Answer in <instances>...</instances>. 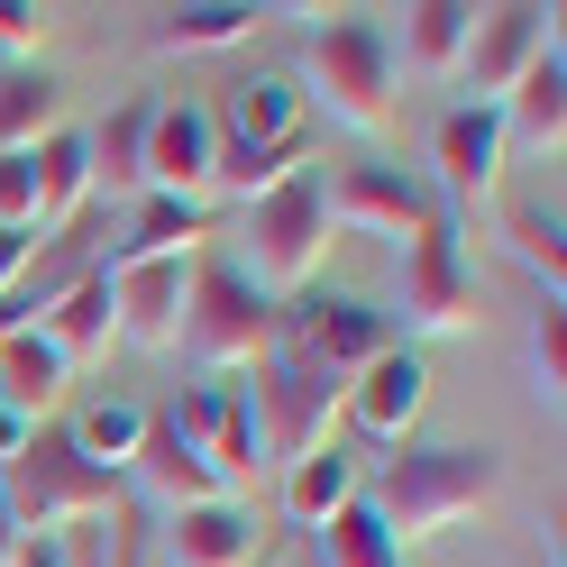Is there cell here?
Instances as JSON below:
<instances>
[{
    "label": "cell",
    "mask_w": 567,
    "mask_h": 567,
    "mask_svg": "<svg viewBox=\"0 0 567 567\" xmlns=\"http://www.w3.org/2000/svg\"><path fill=\"white\" fill-rule=\"evenodd\" d=\"M494 494H504V457L449 440V449H394V457L367 476L358 504L375 513V530H384L394 549H412V540H440V530H457L467 513H485Z\"/></svg>",
    "instance_id": "cell-1"
},
{
    "label": "cell",
    "mask_w": 567,
    "mask_h": 567,
    "mask_svg": "<svg viewBox=\"0 0 567 567\" xmlns=\"http://www.w3.org/2000/svg\"><path fill=\"white\" fill-rule=\"evenodd\" d=\"M403 83V64H394V38H384L375 19H330V28H311V47H302V111H321L330 128L348 137H384L394 128V92Z\"/></svg>",
    "instance_id": "cell-2"
},
{
    "label": "cell",
    "mask_w": 567,
    "mask_h": 567,
    "mask_svg": "<svg viewBox=\"0 0 567 567\" xmlns=\"http://www.w3.org/2000/svg\"><path fill=\"white\" fill-rule=\"evenodd\" d=\"M247 412H257V449L284 457V467H302V457L339 449V431H348V384L321 375V367H302L293 348H275V358L247 367Z\"/></svg>",
    "instance_id": "cell-3"
},
{
    "label": "cell",
    "mask_w": 567,
    "mask_h": 567,
    "mask_svg": "<svg viewBox=\"0 0 567 567\" xmlns=\"http://www.w3.org/2000/svg\"><path fill=\"white\" fill-rule=\"evenodd\" d=\"M330 184L321 174H293L284 193H266V202H247V284L275 302V293H311V275H321V257H330Z\"/></svg>",
    "instance_id": "cell-4"
},
{
    "label": "cell",
    "mask_w": 567,
    "mask_h": 567,
    "mask_svg": "<svg viewBox=\"0 0 567 567\" xmlns=\"http://www.w3.org/2000/svg\"><path fill=\"white\" fill-rule=\"evenodd\" d=\"M174 348H184L202 375H247L257 358H275V302L238 266L202 257L193 266V302H184V339Z\"/></svg>",
    "instance_id": "cell-5"
},
{
    "label": "cell",
    "mask_w": 567,
    "mask_h": 567,
    "mask_svg": "<svg viewBox=\"0 0 567 567\" xmlns=\"http://www.w3.org/2000/svg\"><path fill=\"white\" fill-rule=\"evenodd\" d=\"M384 321H394V339H457L476 330V266L467 247H457L449 220H431L403 257H394V302H384Z\"/></svg>",
    "instance_id": "cell-6"
},
{
    "label": "cell",
    "mask_w": 567,
    "mask_h": 567,
    "mask_svg": "<svg viewBox=\"0 0 567 567\" xmlns=\"http://www.w3.org/2000/svg\"><path fill=\"white\" fill-rule=\"evenodd\" d=\"M0 504H10L19 540H55L64 522H92V513H120V476H101L74 457V440H28L19 467H0Z\"/></svg>",
    "instance_id": "cell-7"
},
{
    "label": "cell",
    "mask_w": 567,
    "mask_h": 567,
    "mask_svg": "<svg viewBox=\"0 0 567 567\" xmlns=\"http://www.w3.org/2000/svg\"><path fill=\"white\" fill-rule=\"evenodd\" d=\"M549 47H558V10H530V0H513V10H476L467 55H457V83H467L476 111H504V92H513Z\"/></svg>",
    "instance_id": "cell-8"
},
{
    "label": "cell",
    "mask_w": 567,
    "mask_h": 567,
    "mask_svg": "<svg viewBox=\"0 0 567 567\" xmlns=\"http://www.w3.org/2000/svg\"><path fill=\"white\" fill-rule=\"evenodd\" d=\"M384 348H403L384 302H358V293H293V358L321 367V375H367Z\"/></svg>",
    "instance_id": "cell-9"
},
{
    "label": "cell",
    "mask_w": 567,
    "mask_h": 567,
    "mask_svg": "<svg viewBox=\"0 0 567 567\" xmlns=\"http://www.w3.org/2000/svg\"><path fill=\"white\" fill-rule=\"evenodd\" d=\"M165 431H184L202 457H210V476H220L229 494L266 467V449H257V412H247V384H184L174 403H156Z\"/></svg>",
    "instance_id": "cell-10"
},
{
    "label": "cell",
    "mask_w": 567,
    "mask_h": 567,
    "mask_svg": "<svg viewBox=\"0 0 567 567\" xmlns=\"http://www.w3.org/2000/svg\"><path fill=\"white\" fill-rule=\"evenodd\" d=\"M504 111H476V101H457V111L431 128V174H440V193H449V210L457 220H476V210L504 193ZM449 220V229H457Z\"/></svg>",
    "instance_id": "cell-11"
},
{
    "label": "cell",
    "mask_w": 567,
    "mask_h": 567,
    "mask_svg": "<svg viewBox=\"0 0 567 567\" xmlns=\"http://www.w3.org/2000/svg\"><path fill=\"white\" fill-rule=\"evenodd\" d=\"M431 220H440V202H431V184H412L403 165H348L339 184H330V229H348V238L412 247Z\"/></svg>",
    "instance_id": "cell-12"
},
{
    "label": "cell",
    "mask_w": 567,
    "mask_h": 567,
    "mask_svg": "<svg viewBox=\"0 0 567 567\" xmlns=\"http://www.w3.org/2000/svg\"><path fill=\"white\" fill-rule=\"evenodd\" d=\"M421 403H431V367H421V348H384L367 375H348V431L375 440V449H412Z\"/></svg>",
    "instance_id": "cell-13"
},
{
    "label": "cell",
    "mask_w": 567,
    "mask_h": 567,
    "mask_svg": "<svg viewBox=\"0 0 567 567\" xmlns=\"http://www.w3.org/2000/svg\"><path fill=\"white\" fill-rule=\"evenodd\" d=\"M210 165H220V128L202 101H156L147 120V193L156 202H210Z\"/></svg>",
    "instance_id": "cell-14"
},
{
    "label": "cell",
    "mask_w": 567,
    "mask_h": 567,
    "mask_svg": "<svg viewBox=\"0 0 567 567\" xmlns=\"http://www.w3.org/2000/svg\"><path fill=\"white\" fill-rule=\"evenodd\" d=\"M302 92L284 83V74H247L229 83V101L210 111V128H220V147L229 156H284V147H311V128H302Z\"/></svg>",
    "instance_id": "cell-15"
},
{
    "label": "cell",
    "mask_w": 567,
    "mask_h": 567,
    "mask_svg": "<svg viewBox=\"0 0 567 567\" xmlns=\"http://www.w3.org/2000/svg\"><path fill=\"white\" fill-rule=\"evenodd\" d=\"M193 266L202 257H147V266H120L111 275V311H120V339L128 348H174V339H184Z\"/></svg>",
    "instance_id": "cell-16"
},
{
    "label": "cell",
    "mask_w": 567,
    "mask_h": 567,
    "mask_svg": "<svg viewBox=\"0 0 567 567\" xmlns=\"http://www.w3.org/2000/svg\"><path fill=\"white\" fill-rule=\"evenodd\" d=\"M128 476H137V494L174 522V513H193V504H220V476H210V457L184 440V431H165L156 421V403H147V440H137V457H128Z\"/></svg>",
    "instance_id": "cell-17"
},
{
    "label": "cell",
    "mask_w": 567,
    "mask_h": 567,
    "mask_svg": "<svg viewBox=\"0 0 567 567\" xmlns=\"http://www.w3.org/2000/svg\"><path fill=\"white\" fill-rule=\"evenodd\" d=\"M257 558H266V530H257V513L238 494L165 522V567H257Z\"/></svg>",
    "instance_id": "cell-18"
},
{
    "label": "cell",
    "mask_w": 567,
    "mask_h": 567,
    "mask_svg": "<svg viewBox=\"0 0 567 567\" xmlns=\"http://www.w3.org/2000/svg\"><path fill=\"white\" fill-rule=\"evenodd\" d=\"M38 339L55 348L64 367H83V358H101V348L120 339V311H111V275H101V266H83V275H64L55 293H47V311H38Z\"/></svg>",
    "instance_id": "cell-19"
},
{
    "label": "cell",
    "mask_w": 567,
    "mask_h": 567,
    "mask_svg": "<svg viewBox=\"0 0 567 567\" xmlns=\"http://www.w3.org/2000/svg\"><path fill=\"white\" fill-rule=\"evenodd\" d=\"M202 238H210V210L202 202H137V220L111 238V257H101V275H120V266H147V257H202Z\"/></svg>",
    "instance_id": "cell-20"
},
{
    "label": "cell",
    "mask_w": 567,
    "mask_h": 567,
    "mask_svg": "<svg viewBox=\"0 0 567 567\" xmlns=\"http://www.w3.org/2000/svg\"><path fill=\"white\" fill-rule=\"evenodd\" d=\"M28 174H38V238L55 247L64 229L83 220V202H92V147H83L74 128H55L47 147L28 156Z\"/></svg>",
    "instance_id": "cell-21"
},
{
    "label": "cell",
    "mask_w": 567,
    "mask_h": 567,
    "mask_svg": "<svg viewBox=\"0 0 567 567\" xmlns=\"http://www.w3.org/2000/svg\"><path fill=\"white\" fill-rule=\"evenodd\" d=\"M64 384H74V367L55 358V348L38 330H19V339H0V412H19L28 431L64 403Z\"/></svg>",
    "instance_id": "cell-22"
},
{
    "label": "cell",
    "mask_w": 567,
    "mask_h": 567,
    "mask_svg": "<svg viewBox=\"0 0 567 567\" xmlns=\"http://www.w3.org/2000/svg\"><path fill=\"white\" fill-rule=\"evenodd\" d=\"M64 128V83L47 64H10L0 74V156H38Z\"/></svg>",
    "instance_id": "cell-23"
},
{
    "label": "cell",
    "mask_w": 567,
    "mask_h": 567,
    "mask_svg": "<svg viewBox=\"0 0 567 567\" xmlns=\"http://www.w3.org/2000/svg\"><path fill=\"white\" fill-rule=\"evenodd\" d=\"M257 38V0H193V10H156L147 47L156 55H229Z\"/></svg>",
    "instance_id": "cell-24"
},
{
    "label": "cell",
    "mask_w": 567,
    "mask_h": 567,
    "mask_svg": "<svg viewBox=\"0 0 567 567\" xmlns=\"http://www.w3.org/2000/svg\"><path fill=\"white\" fill-rule=\"evenodd\" d=\"M513 137H522V147H540V156L567 147V64H558V47L504 92V147H513Z\"/></svg>",
    "instance_id": "cell-25"
},
{
    "label": "cell",
    "mask_w": 567,
    "mask_h": 567,
    "mask_svg": "<svg viewBox=\"0 0 567 567\" xmlns=\"http://www.w3.org/2000/svg\"><path fill=\"white\" fill-rule=\"evenodd\" d=\"M358 494H367L358 457H348V449H321V457H302V467H284V522H293V530H330Z\"/></svg>",
    "instance_id": "cell-26"
},
{
    "label": "cell",
    "mask_w": 567,
    "mask_h": 567,
    "mask_svg": "<svg viewBox=\"0 0 567 567\" xmlns=\"http://www.w3.org/2000/svg\"><path fill=\"white\" fill-rule=\"evenodd\" d=\"M147 120H156V101H128V111H111L83 137V147H92V193L147 202Z\"/></svg>",
    "instance_id": "cell-27"
},
{
    "label": "cell",
    "mask_w": 567,
    "mask_h": 567,
    "mask_svg": "<svg viewBox=\"0 0 567 567\" xmlns=\"http://www.w3.org/2000/svg\"><path fill=\"white\" fill-rule=\"evenodd\" d=\"M467 28H476L467 0H412V10H403V47H394V64H412V74H457Z\"/></svg>",
    "instance_id": "cell-28"
},
{
    "label": "cell",
    "mask_w": 567,
    "mask_h": 567,
    "mask_svg": "<svg viewBox=\"0 0 567 567\" xmlns=\"http://www.w3.org/2000/svg\"><path fill=\"white\" fill-rule=\"evenodd\" d=\"M74 457L83 467H101V476H128V457H137V440H147V403H128V394H111V403H92L74 431Z\"/></svg>",
    "instance_id": "cell-29"
},
{
    "label": "cell",
    "mask_w": 567,
    "mask_h": 567,
    "mask_svg": "<svg viewBox=\"0 0 567 567\" xmlns=\"http://www.w3.org/2000/svg\"><path fill=\"white\" fill-rule=\"evenodd\" d=\"M504 247H513V266H530V275H540V302H558V284H567L558 210H540V202H513V210H504Z\"/></svg>",
    "instance_id": "cell-30"
},
{
    "label": "cell",
    "mask_w": 567,
    "mask_h": 567,
    "mask_svg": "<svg viewBox=\"0 0 567 567\" xmlns=\"http://www.w3.org/2000/svg\"><path fill=\"white\" fill-rule=\"evenodd\" d=\"M311 567H403V549L375 530L367 504H348L330 530H311Z\"/></svg>",
    "instance_id": "cell-31"
},
{
    "label": "cell",
    "mask_w": 567,
    "mask_h": 567,
    "mask_svg": "<svg viewBox=\"0 0 567 567\" xmlns=\"http://www.w3.org/2000/svg\"><path fill=\"white\" fill-rule=\"evenodd\" d=\"M293 174H311V147H284V156H229V147H220V165H210V193H229V202L247 210V202L284 193Z\"/></svg>",
    "instance_id": "cell-32"
},
{
    "label": "cell",
    "mask_w": 567,
    "mask_h": 567,
    "mask_svg": "<svg viewBox=\"0 0 567 567\" xmlns=\"http://www.w3.org/2000/svg\"><path fill=\"white\" fill-rule=\"evenodd\" d=\"M55 558L64 567H128V504L120 513H92V522H64L55 530Z\"/></svg>",
    "instance_id": "cell-33"
},
{
    "label": "cell",
    "mask_w": 567,
    "mask_h": 567,
    "mask_svg": "<svg viewBox=\"0 0 567 567\" xmlns=\"http://www.w3.org/2000/svg\"><path fill=\"white\" fill-rule=\"evenodd\" d=\"M530 394H540V412H558V394H567V311L558 302L530 311Z\"/></svg>",
    "instance_id": "cell-34"
},
{
    "label": "cell",
    "mask_w": 567,
    "mask_h": 567,
    "mask_svg": "<svg viewBox=\"0 0 567 567\" xmlns=\"http://www.w3.org/2000/svg\"><path fill=\"white\" fill-rule=\"evenodd\" d=\"M47 38H55V10H38V0H0V55L10 64H38Z\"/></svg>",
    "instance_id": "cell-35"
},
{
    "label": "cell",
    "mask_w": 567,
    "mask_h": 567,
    "mask_svg": "<svg viewBox=\"0 0 567 567\" xmlns=\"http://www.w3.org/2000/svg\"><path fill=\"white\" fill-rule=\"evenodd\" d=\"M0 229H38V174H28V156H0Z\"/></svg>",
    "instance_id": "cell-36"
},
{
    "label": "cell",
    "mask_w": 567,
    "mask_h": 567,
    "mask_svg": "<svg viewBox=\"0 0 567 567\" xmlns=\"http://www.w3.org/2000/svg\"><path fill=\"white\" fill-rule=\"evenodd\" d=\"M38 247H47L38 229H0V302H10V293H19V284H28V275H38Z\"/></svg>",
    "instance_id": "cell-37"
},
{
    "label": "cell",
    "mask_w": 567,
    "mask_h": 567,
    "mask_svg": "<svg viewBox=\"0 0 567 567\" xmlns=\"http://www.w3.org/2000/svg\"><path fill=\"white\" fill-rule=\"evenodd\" d=\"M10 567H64V558H55V540H19V549H10Z\"/></svg>",
    "instance_id": "cell-38"
},
{
    "label": "cell",
    "mask_w": 567,
    "mask_h": 567,
    "mask_svg": "<svg viewBox=\"0 0 567 567\" xmlns=\"http://www.w3.org/2000/svg\"><path fill=\"white\" fill-rule=\"evenodd\" d=\"M10 549H19V522H10V504H0V567H10Z\"/></svg>",
    "instance_id": "cell-39"
}]
</instances>
